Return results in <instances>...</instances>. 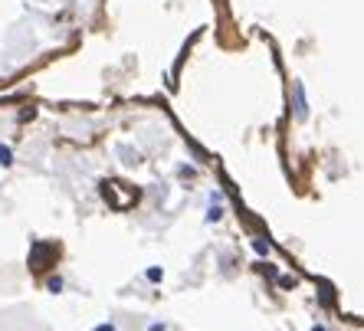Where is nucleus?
<instances>
[{
	"label": "nucleus",
	"mask_w": 364,
	"mask_h": 331,
	"mask_svg": "<svg viewBox=\"0 0 364 331\" xmlns=\"http://www.w3.org/2000/svg\"><path fill=\"white\" fill-rule=\"evenodd\" d=\"M305 115H309V105H305V99H302V85H296V119L302 121Z\"/></svg>",
	"instance_id": "obj_1"
},
{
	"label": "nucleus",
	"mask_w": 364,
	"mask_h": 331,
	"mask_svg": "<svg viewBox=\"0 0 364 331\" xmlns=\"http://www.w3.org/2000/svg\"><path fill=\"white\" fill-rule=\"evenodd\" d=\"M0 164H4V168L14 164V154H10V148H4V145H0Z\"/></svg>",
	"instance_id": "obj_2"
},
{
	"label": "nucleus",
	"mask_w": 364,
	"mask_h": 331,
	"mask_svg": "<svg viewBox=\"0 0 364 331\" xmlns=\"http://www.w3.org/2000/svg\"><path fill=\"white\" fill-rule=\"evenodd\" d=\"M220 217H223V207H217V204H213L210 210H207V220H210V223H217V220H220Z\"/></svg>",
	"instance_id": "obj_3"
},
{
	"label": "nucleus",
	"mask_w": 364,
	"mask_h": 331,
	"mask_svg": "<svg viewBox=\"0 0 364 331\" xmlns=\"http://www.w3.org/2000/svg\"><path fill=\"white\" fill-rule=\"evenodd\" d=\"M95 331H115V328H112V325H99V328H95Z\"/></svg>",
	"instance_id": "obj_4"
},
{
	"label": "nucleus",
	"mask_w": 364,
	"mask_h": 331,
	"mask_svg": "<svg viewBox=\"0 0 364 331\" xmlns=\"http://www.w3.org/2000/svg\"><path fill=\"white\" fill-rule=\"evenodd\" d=\"M312 331H325V328H322V325H315V328H312Z\"/></svg>",
	"instance_id": "obj_5"
}]
</instances>
